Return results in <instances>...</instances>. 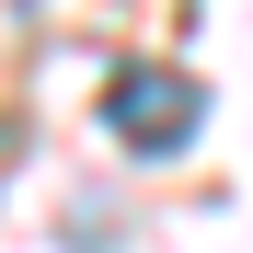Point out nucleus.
Returning a JSON list of instances; mask_svg holds the SVG:
<instances>
[{"label":"nucleus","instance_id":"1","mask_svg":"<svg viewBox=\"0 0 253 253\" xmlns=\"http://www.w3.org/2000/svg\"><path fill=\"white\" fill-rule=\"evenodd\" d=\"M196 115H207V92H196L184 69H115V81H104V126H115L138 161L184 150V138H196Z\"/></svg>","mask_w":253,"mask_h":253}]
</instances>
